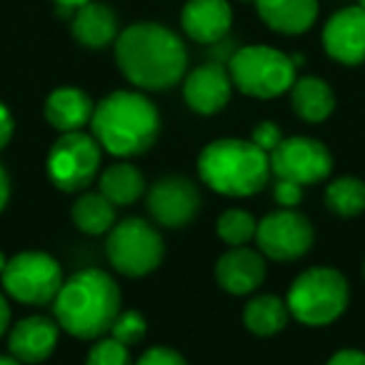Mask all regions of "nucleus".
I'll list each match as a JSON object with an SVG mask.
<instances>
[{
  "mask_svg": "<svg viewBox=\"0 0 365 365\" xmlns=\"http://www.w3.org/2000/svg\"><path fill=\"white\" fill-rule=\"evenodd\" d=\"M115 61L123 76L145 91L173 88L188 66L182 41L158 23H135L125 28L115 38Z\"/></svg>",
  "mask_w": 365,
  "mask_h": 365,
  "instance_id": "nucleus-1",
  "label": "nucleus"
},
{
  "mask_svg": "<svg viewBox=\"0 0 365 365\" xmlns=\"http://www.w3.org/2000/svg\"><path fill=\"white\" fill-rule=\"evenodd\" d=\"M53 305L58 325L66 333L93 340L108 333L120 315V290L103 270H81L63 283Z\"/></svg>",
  "mask_w": 365,
  "mask_h": 365,
  "instance_id": "nucleus-2",
  "label": "nucleus"
},
{
  "mask_svg": "<svg viewBox=\"0 0 365 365\" xmlns=\"http://www.w3.org/2000/svg\"><path fill=\"white\" fill-rule=\"evenodd\" d=\"M93 138L108 153L120 158L140 155L160 133V115L145 96L115 91L93 110Z\"/></svg>",
  "mask_w": 365,
  "mask_h": 365,
  "instance_id": "nucleus-3",
  "label": "nucleus"
},
{
  "mask_svg": "<svg viewBox=\"0 0 365 365\" xmlns=\"http://www.w3.org/2000/svg\"><path fill=\"white\" fill-rule=\"evenodd\" d=\"M198 173L208 188L230 198H248L263 190L270 178V155L253 140L210 143L198 158Z\"/></svg>",
  "mask_w": 365,
  "mask_h": 365,
  "instance_id": "nucleus-4",
  "label": "nucleus"
},
{
  "mask_svg": "<svg viewBox=\"0 0 365 365\" xmlns=\"http://www.w3.org/2000/svg\"><path fill=\"white\" fill-rule=\"evenodd\" d=\"M288 310L305 325H328L348 305V280L335 268H310L288 290Z\"/></svg>",
  "mask_w": 365,
  "mask_h": 365,
  "instance_id": "nucleus-5",
  "label": "nucleus"
},
{
  "mask_svg": "<svg viewBox=\"0 0 365 365\" xmlns=\"http://www.w3.org/2000/svg\"><path fill=\"white\" fill-rule=\"evenodd\" d=\"M230 81L253 98H278L295 83V61L270 46H245L230 58Z\"/></svg>",
  "mask_w": 365,
  "mask_h": 365,
  "instance_id": "nucleus-6",
  "label": "nucleus"
},
{
  "mask_svg": "<svg viewBox=\"0 0 365 365\" xmlns=\"http://www.w3.org/2000/svg\"><path fill=\"white\" fill-rule=\"evenodd\" d=\"M108 258L123 275L140 278L155 270L163 260V238L143 218H125L108 230Z\"/></svg>",
  "mask_w": 365,
  "mask_h": 365,
  "instance_id": "nucleus-7",
  "label": "nucleus"
},
{
  "mask_svg": "<svg viewBox=\"0 0 365 365\" xmlns=\"http://www.w3.org/2000/svg\"><path fill=\"white\" fill-rule=\"evenodd\" d=\"M3 285L6 293L21 303L46 305L53 303L58 290L63 288V270L53 255L28 250L8 260L3 270Z\"/></svg>",
  "mask_w": 365,
  "mask_h": 365,
  "instance_id": "nucleus-8",
  "label": "nucleus"
},
{
  "mask_svg": "<svg viewBox=\"0 0 365 365\" xmlns=\"http://www.w3.org/2000/svg\"><path fill=\"white\" fill-rule=\"evenodd\" d=\"M101 168V143L81 130L63 133L48 153V175L58 188L73 193L86 188Z\"/></svg>",
  "mask_w": 365,
  "mask_h": 365,
  "instance_id": "nucleus-9",
  "label": "nucleus"
},
{
  "mask_svg": "<svg viewBox=\"0 0 365 365\" xmlns=\"http://www.w3.org/2000/svg\"><path fill=\"white\" fill-rule=\"evenodd\" d=\"M333 170V158L328 148L313 138H283L280 145L270 153V173L278 180H290L298 185H313Z\"/></svg>",
  "mask_w": 365,
  "mask_h": 365,
  "instance_id": "nucleus-10",
  "label": "nucleus"
},
{
  "mask_svg": "<svg viewBox=\"0 0 365 365\" xmlns=\"http://www.w3.org/2000/svg\"><path fill=\"white\" fill-rule=\"evenodd\" d=\"M255 240L263 255L273 260L303 258L313 245V225L308 218L290 208L265 215L255 230Z\"/></svg>",
  "mask_w": 365,
  "mask_h": 365,
  "instance_id": "nucleus-11",
  "label": "nucleus"
},
{
  "mask_svg": "<svg viewBox=\"0 0 365 365\" xmlns=\"http://www.w3.org/2000/svg\"><path fill=\"white\" fill-rule=\"evenodd\" d=\"M200 208V193L188 178H163L148 193V210L165 228H180L195 218Z\"/></svg>",
  "mask_w": 365,
  "mask_h": 365,
  "instance_id": "nucleus-12",
  "label": "nucleus"
},
{
  "mask_svg": "<svg viewBox=\"0 0 365 365\" xmlns=\"http://www.w3.org/2000/svg\"><path fill=\"white\" fill-rule=\"evenodd\" d=\"M323 46L328 56L343 66L365 63V8L353 6L335 13L325 23Z\"/></svg>",
  "mask_w": 365,
  "mask_h": 365,
  "instance_id": "nucleus-13",
  "label": "nucleus"
},
{
  "mask_svg": "<svg viewBox=\"0 0 365 365\" xmlns=\"http://www.w3.org/2000/svg\"><path fill=\"white\" fill-rule=\"evenodd\" d=\"M230 91H233L230 73L218 63L195 68L182 86V96L188 106L200 115H213V113L223 110L230 101Z\"/></svg>",
  "mask_w": 365,
  "mask_h": 365,
  "instance_id": "nucleus-14",
  "label": "nucleus"
},
{
  "mask_svg": "<svg viewBox=\"0 0 365 365\" xmlns=\"http://www.w3.org/2000/svg\"><path fill=\"white\" fill-rule=\"evenodd\" d=\"M215 278L220 288L233 295H248L265 280V260L258 250L233 248L215 263Z\"/></svg>",
  "mask_w": 365,
  "mask_h": 365,
  "instance_id": "nucleus-15",
  "label": "nucleus"
},
{
  "mask_svg": "<svg viewBox=\"0 0 365 365\" xmlns=\"http://www.w3.org/2000/svg\"><path fill=\"white\" fill-rule=\"evenodd\" d=\"M182 31L195 43H218L233 23L228 0H188L180 13Z\"/></svg>",
  "mask_w": 365,
  "mask_h": 365,
  "instance_id": "nucleus-16",
  "label": "nucleus"
},
{
  "mask_svg": "<svg viewBox=\"0 0 365 365\" xmlns=\"http://www.w3.org/2000/svg\"><path fill=\"white\" fill-rule=\"evenodd\" d=\"M58 328L61 325L53 323L46 315H31L23 318L16 328L11 330V353L16 355L21 363H43L51 358V353L58 345Z\"/></svg>",
  "mask_w": 365,
  "mask_h": 365,
  "instance_id": "nucleus-17",
  "label": "nucleus"
},
{
  "mask_svg": "<svg viewBox=\"0 0 365 365\" xmlns=\"http://www.w3.org/2000/svg\"><path fill=\"white\" fill-rule=\"evenodd\" d=\"M268 28L288 36L305 33L318 18V0H255Z\"/></svg>",
  "mask_w": 365,
  "mask_h": 365,
  "instance_id": "nucleus-18",
  "label": "nucleus"
},
{
  "mask_svg": "<svg viewBox=\"0 0 365 365\" xmlns=\"http://www.w3.org/2000/svg\"><path fill=\"white\" fill-rule=\"evenodd\" d=\"M73 36L81 46L86 48H106L115 41L118 33V18L103 3H86L76 8L73 13Z\"/></svg>",
  "mask_w": 365,
  "mask_h": 365,
  "instance_id": "nucleus-19",
  "label": "nucleus"
},
{
  "mask_svg": "<svg viewBox=\"0 0 365 365\" xmlns=\"http://www.w3.org/2000/svg\"><path fill=\"white\" fill-rule=\"evenodd\" d=\"M93 103L78 88H58L48 96L46 101V118L53 128L61 133L81 130L88 120L93 118Z\"/></svg>",
  "mask_w": 365,
  "mask_h": 365,
  "instance_id": "nucleus-20",
  "label": "nucleus"
},
{
  "mask_svg": "<svg viewBox=\"0 0 365 365\" xmlns=\"http://www.w3.org/2000/svg\"><path fill=\"white\" fill-rule=\"evenodd\" d=\"M290 91H293V108L303 120L320 123L333 113L335 96L328 83L320 81V78H313V76L295 78Z\"/></svg>",
  "mask_w": 365,
  "mask_h": 365,
  "instance_id": "nucleus-21",
  "label": "nucleus"
},
{
  "mask_svg": "<svg viewBox=\"0 0 365 365\" xmlns=\"http://www.w3.org/2000/svg\"><path fill=\"white\" fill-rule=\"evenodd\" d=\"M145 190V178L130 163H115L101 175V193L113 205H133Z\"/></svg>",
  "mask_w": 365,
  "mask_h": 365,
  "instance_id": "nucleus-22",
  "label": "nucleus"
},
{
  "mask_svg": "<svg viewBox=\"0 0 365 365\" xmlns=\"http://www.w3.org/2000/svg\"><path fill=\"white\" fill-rule=\"evenodd\" d=\"M73 223L88 235H103L115 225V205L103 193H83L73 205Z\"/></svg>",
  "mask_w": 365,
  "mask_h": 365,
  "instance_id": "nucleus-23",
  "label": "nucleus"
},
{
  "mask_svg": "<svg viewBox=\"0 0 365 365\" xmlns=\"http://www.w3.org/2000/svg\"><path fill=\"white\" fill-rule=\"evenodd\" d=\"M288 303L278 298V295H258L245 305L243 320L248 325L250 333L255 335H273L280 333L288 323Z\"/></svg>",
  "mask_w": 365,
  "mask_h": 365,
  "instance_id": "nucleus-24",
  "label": "nucleus"
},
{
  "mask_svg": "<svg viewBox=\"0 0 365 365\" xmlns=\"http://www.w3.org/2000/svg\"><path fill=\"white\" fill-rule=\"evenodd\" d=\"M325 203L335 215L353 218L365 210V182L358 178H338L325 190Z\"/></svg>",
  "mask_w": 365,
  "mask_h": 365,
  "instance_id": "nucleus-25",
  "label": "nucleus"
},
{
  "mask_svg": "<svg viewBox=\"0 0 365 365\" xmlns=\"http://www.w3.org/2000/svg\"><path fill=\"white\" fill-rule=\"evenodd\" d=\"M255 230H258V223L250 213L245 210H225L218 218V235L225 240L228 245L238 248V245H245L250 238H255Z\"/></svg>",
  "mask_w": 365,
  "mask_h": 365,
  "instance_id": "nucleus-26",
  "label": "nucleus"
},
{
  "mask_svg": "<svg viewBox=\"0 0 365 365\" xmlns=\"http://www.w3.org/2000/svg\"><path fill=\"white\" fill-rule=\"evenodd\" d=\"M86 365H133V363H130V353H128V345H123L115 338H103L88 353Z\"/></svg>",
  "mask_w": 365,
  "mask_h": 365,
  "instance_id": "nucleus-27",
  "label": "nucleus"
},
{
  "mask_svg": "<svg viewBox=\"0 0 365 365\" xmlns=\"http://www.w3.org/2000/svg\"><path fill=\"white\" fill-rule=\"evenodd\" d=\"M110 333V338L120 340L123 345H135L145 335V318L140 313H135V310H125V313H120L115 318Z\"/></svg>",
  "mask_w": 365,
  "mask_h": 365,
  "instance_id": "nucleus-28",
  "label": "nucleus"
},
{
  "mask_svg": "<svg viewBox=\"0 0 365 365\" xmlns=\"http://www.w3.org/2000/svg\"><path fill=\"white\" fill-rule=\"evenodd\" d=\"M280 140H283V133H280V128L275 123H260L253 130V143L260 150L268 153V155L280 145Z\"/></svg>",
  "mask_w": 365,
  "mask_h": 365,
  "instance_id": "nucleus-29",
  "label": "nucleus"
},
{
  "mask_svg": "<svg viewBox=\"0 0 365 365\" xmlns=\"http://www.w3.org/2000/svg\"><path fill=\"white\" fill-rule=\"evenodd\" d=\"M275 200H278L283 208H295V205L303 200V185L290 180H278L275 182Z\"/></svg>",
  "mask_w": 365,
  "mask_h": 365,
  "instance_id": "nucleus-30",
  "label": "nucleus"
},
{
  "mask_svg": "<svg viewBox=\"0 0 365 365\" xmlns=\"http://www.w3.org/2000/svg\"><path fill=\"white\" fill-rule=\"evenodd\" d=\"M135 365H188V363L170 348H150Z\"/></svg>",
  "mask_w": 365,
  "mask_h": 365,
  "instance_id": "nucleus-31",
  "label": "nucleus"
},
{
  "mask_svg": "<svg viewBox=\"0 0 365 365\" xmlns=\"http://www.w3.org/2000/svg\"><path fill=\"white\" fill-rule=\"evenodd\" d=\"M328 365H365V353H360V350H340L328 360Z\"/></svg>",
  "mask_w": 365,
  "mask_h": 365,
  "instance_id": "nucleus-32",
  "label": "nucleus"
},
{
  "mask_svg": "<svg viewBox=\"0 0 365 365\" xmlns=\"http://www.w3.org/2000/svg\"><path fill=\"white\" fill-rule=\"evenodd\" d=\"M11 135H13V115H11V110L0 103V150L8 145Z\"/></svg>",
  "mask_w": 365,
  "mask_h": 365,
  "instance_id": "nucleus-33",
  "label": "nucleus"
},
{
  "mask_svg": "<svg viewBox=\"0 0 365 365\" xmlns=\"http://www.w3.org/2000/svg\"><path fill=\"white\" fill-rule=\"evenodd\" d=\"M8 198H11V178H8V173L0 165V213L8 205Z\"/></svg>",
  "mask_w": 365,
  "mask_h": 365,
  "instance_id": "nucleus-34",
  "label": "nucleus"
},
{
  "mask_svg": "<svg viewBox=\"0 0 365 365\" xmlns=\"http://www.w3.org/2000/svg\"><path fill=\"white\" fill-rule=\"evenodd\" d=\"M58 6V13L61 16H68V13H76V8L86 6V3H91V0H53Z\"/></svg>",
  "mask_w": 365,
  "mask_h": 365,
  "instance_id": "nucleus-35",
  "label": "nucleus"
},
{
  "mask_svg": "<svg viewBox=\"0 0 365 365\" xmlns=\"http://www.w3.org/2000/svg\"><path fill=\"white\" fill-rule=\"evenodd\" d=\"M8 323H11V305H8L6 295L0 293V335L8 330Z\"/></svg>",
  "mask_w": 365,
  "mask_h": 365,
  "instance_id": "nucleus-36",
  "label": "nucleus"
},
{
  "mask_svg": "<svg viewBox=\"0 0 365 365\" xmlns=\"http://www.w3.org/2000/svg\"><path fill=\"white\" fill-rule=\"evenodd\" d=\"M0 365H23L16 355H0Z\"/></svg>",
  "mask_w": 365,
  "mask_h": 365,
  "instance_id": "nucleus-37",
  "label": "nucleus"
},
{
  "mask_svg": "<svg viewBox=\"0 0 365 365\" xmlns=\"http://www.w3.org/2000/svg\"><path fill=\"white\" fill-rule=\"evenodd\" d=\"M6 265H8V258L3 253H0V275H3V270H6Z\"/></svg>",
  "mask_w": 365,
  "mask_h": 365,
  "instance_id": "nucleus-38",
  "label": "nucleus"
},
{
  "mask_svg": "<svg viewBox=\"0 0 365 365\" xmlns=\"http://www.w3.org/2000/svg\"><path fill=\"white\" fill-rule=\"evenodd\" d=\"M360 8H365V0H360Z\"/></svg>",
  "mask_w": 365,
  "mask_h": 365,
  "instance_id": "nucleus-39",
  "label": "nucleus"
},
{
  "mask_svg": "<svg viewBox=\"0 0 365 365\" xmlns=\"http://www.w3.org/2000/svg\"><path fill=\"white\" fill-rule=\"evenodd\" d=\"M253 3H255V0H253Z\"/></svg>",
  "mask_w": 365,
  "mask_h": 365,
  "instance_id": "nucleus-40",
  "label": "nucleus"
}]
</instances>
